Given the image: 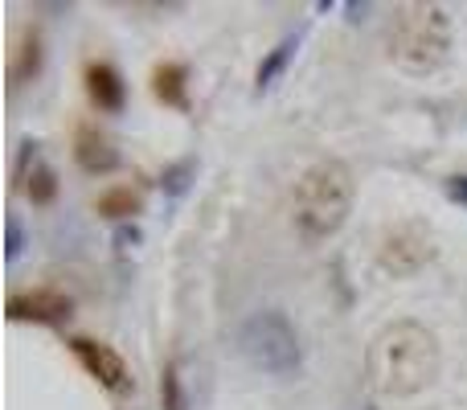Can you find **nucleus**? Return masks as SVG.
<instances>
[{
    "mask_svg": "<svg viewBox=\"0 0 467 410\" xmlns=\"http://www.w3.org/2000/svg\"><path fill=\"white\" fill-rule=\"evenodd\" d=\"M70 353L78 357V365L99 382L103 390L111 394H128L131 390V370L111 345L103 341H90V337H70Z\"/></svg>",
    "mask_w": 467,
    "mask_h": 410,
    "instance_id": "6",
    "label": "nucleus"
},
{
    "mask_svg": "<svg viewBox=\"0 0 467 410\" xmlns=\"http://www.w3.org/2000/svg\"><path fill=\"white\" fill-rule=\"evenodd\" d=\"M128 242H140V230H119V247H128Z\"/></svg>",
    "mask_w": 467,
    "mask_h": 410,
    "instance_id": "18",
    "label": "nucleus"
},
{
    "mask_svg": "<svg viewBox=\"0 0 467 410\" xmlns=\"http://www.w3.org/2000/svg\"><path fill=\"white\" fill-rule=\"evenodd\" d=\"M152 95H156V103L189 111V66L185 62H161L152 70Z\"/></svg>",
    "mask_w": 467,
    "mask_h": 410,
    "instance_id": "10",
    "label": "nucleus"
},
{
    "mask_svg": "<svg viewBox=\"0 0 467 410\" xmlns=\"http://www.w3.org/2000/svg\"><path fill=\"white\" fill-rule=\"evenodd\" d=\"M365 410H378V406H365Z\"/></svg>",
    "mask_w": 467,
    "mask_h": 410,
    "instance_id": "19",
    "label": "nucleus"
},
{
    "mask_svg": "<svg viewBox=\"0 0 467 410\" xmlns=\"http://www.w3.org/2000/svg\"><path fill=\"white\" fill-rule=\"evenodd\" d=\"M447 197H451L455 205H463V209H467V173H460V177L447 181Z\"/></svg>",
    "mask_w": 467,
    "mask_h": 410,
    "instance_id": "17",
    "label": "nucleus"
},
{
    "mask_svg": "<svg viewBox=\"0 0 467 410\" xmlns=\"http://www.w3.org/2000/svg\"><path fill=\"white\" fill-rule=\"evenodd\" d=\"M353 197L357 185L345 161L324 156V161L307 164L296 181V197H291V222H296L299 242H307V247L328 242L353 214Z\"/></svg>",
    "mask_w": 467,
    "mask_h": 410,
    "instance_id": "2",
    "label": "nucleus"
},
{
    "mask_svg": "<svg viewBox=\"0 0 467 410\" xmlns=\"http://www.w3.org/2000/svg\"><path fill=\"white\" fill-rule=\"evenodd\" d=\"M95 209L103 217H111V222H128V217H136L140 209H144V197L131 185H115V189H107V194H99Z\"/></svg>",
    "mask_w": 467,
    "mask_h": 410,
    "instance_id": "13",
    "label": "nucleus"
},
{
    "mask_svg": "<svg viewBox=\"0 0 467 410\" xmlns=\"http://www.w3.org/2000/svg\"><path fill=\"white\" fill-rule=\"evenodd\" d=\"M197 173V164L193 161H177V164H169V169H164V177H161V189L169 197H181L189 189V177H193Z\"/></svg>",
    "mask_w": 467,
    "mask_h": 410,
    "instance_id": "15",
    "label": "nucleus"
},
{
    "mask_svg": "<svg viewBox=\"0 0 467 410\" xmlns=\"http://www.w3.org/2000/svg\"><path fill=\"white\" fill-rule=\"evenodd\" d=\"M161 406H164V410H189L185 378H181L177 362H169V365L161 370Z\"/></svg>",
    "mask_w": 467,
    "mask_h": 410,
    "instance_id": "14",
    "label": "nucleus"
},
{
    "mask_svg": "<svg viewBox=\"0 0 467 410\" xmlns=\"http://www.w3.org/2000/svg\"><path fill=\"white\" fill-rule=\"evenodd\" d=\"M296 49H299V37H283L279 46L271 49V54L258 62V70H254V90L263 95V90H271L275 82L283 79V70H287V62L296 58Z\"/></svg>",
    "mask_w": 467,
    "mask_h": 410,
    "instance_id": "12",
    "label": "nucleus"
},
{
    "mask_svg": "<svg viewBox=\"0 0 467 410\" xmlns=\"http://www.w3.org/2000/svg\"><path fill=\"white\" fill-rule=\"evenodd\" d=\"M74 164L90 177H103V173L119 169V148L99 123H78L74 128Z\"/></svg>",
    "mask_w": 467,
    "mask_h": 410,
    "instance_id": "8",
    "label": "nucleus"
},
{
    "mask_svg": "<svg viewBox=\"0 0 467 410\" xmlns=\"http://www.w3.org/2000/svg\"><path fill=\"white\" fill-rule=\"evenodd\" d=\"M431 263H435V230L419 217L398 222L378 247V267L394 279H410Z\"/></svg>",
    "mask_w": 467,
    "mask_h": 410,
    "instance_id": "5",
    "label": "nucleus"
},
{
    "mask_svg": "<svg viewBox=\"0 0 467 410\" xmlns=\"http://www.w3.org/2000/svg\"><path fill=\"white\" fill-rule=\"evenodd\" d=\"M74 316V300L54 288H33V291H13L8 296V321H29V324H62Z\"/></svg>",
    "mask_w": 467,
    "mask_h": 410,
    "instance_id": "7",
    "label": "nucleus"
},
{
    "mask_svg": "<svg viewBox=\"0 0 467 410\" xmlns=\"http://www.w3.org/2000/svg\"><path fill=\"white\" fill-rule=\"evenodd\" d=\"M82 87H87V99L103 115H119L128 107V82H123V74L111 62H87Z\"/></svg>",
    "mask_w": 467,
    "mask_h": 410,
    "instance_id": "9",
    "label": "nucleus"
},
{
    "mask_svg": "<svg viewBox=\"0 0 467 410\" xmlns=\"http://www.w3.org/2000/svg\"><path fill=\"white\" fill-rule=\"evenodd\" d=\"M389 62L398 70L427 79L451 58V13L443 5H402L389 21Z\"/></svg>",
    "mask_w": 467,
    "mask_h": 410,
    "instance_id": "3",
    "label": "nucleus"
},
{
    "mask_svg": "<svg viewBox=\"0 0 467 410\" xmlns=\"http://www.w3.org/2000/svg\"><path fill=\"white\" fill-rule=\"evenodd\" d=\"M238 349L254 370L271 373V378H287L299 370L304 349H299V332L279 308H263V312L246 316L238 329Z\"/></svg>",
    "mask_w": 467,
    "mask_h": 410,
    "instance_id": "4",
    "label": "nucleus"
},
{
    "mask_svg": "<svg viewBox=\"0 0 467 410\" xmlns=\"http://www.w3.org/2000/svg\"><path fill=\"white\" fill-rule=\"evenodd\" d=\"M439 337L419 321H394L373 337L365 378L381 398H414L439 378Z\"/></svg>",
    "mask_w": 467,
    "mask_h": 410,
    "instance_id": "1",
    "label": "nucleus"
},
{
    "mask_svg": "<svg viewBox=\"0 0 467 410\" xmlns=\"http://www.w3.org/2000/svg\"><path fill=\"white\" fill-rule=\"evenodd\" d=\"M41 70V33L37 29H25L21 41L13 46V58H8V87H25L33 82Z\"/></svg>",
    "mask_w": 467,
    "mask_h": 410,
    "instance_id": "11",
    "label": "nucleus"
},
{
    "mask_svg": "<svg viewBox=\"0 0 467 410\" xmlns=\"http://www.w3.org/2000/svg\"><path fill=\"white\" fill-rule=\"evenodd\" d=\"M5 230H8V242H5V263H16L21 258V250H25V226H21V217H8L5 222Z\"/></svg>",
    "mask_w": 467,
    "mask_h": 410,
    "instance_id": "16",
    "label": "nucleus"
}]
</instances>
